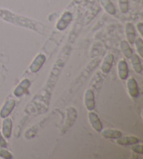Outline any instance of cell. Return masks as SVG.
Segmentation results:
<instances>
[{"mask_svg":"<svg viewBox=\"0 0 143 159\" xmlns=\"http://www.w3.org/2000/svg\"><path fill=\"white\" fill-rule=\"evenodd\" d=\"M84 102L85 107L88 111H93L95 108V100H94V94H93V90L91 89H88L84 93Z\"/></svg>","mask_w":143,"mask_h":159,"instance_id":"cell-5","label":"cell"},{"mask_svg":"<svg viewBox=\"0 0 143 159\" xmlns=\"http://www.w3.org/2000/svg\"><path fill=\"white\" fill-rule=\"evenodd\" d=\"M130 59L135 72L137 74H141L142 72V67L139 56L136 54H133Z\"/></svg>","mask_w":143,"mask_h":159,"instance_id":"cell-17","label":"cell"},{"mask_svg":"<svg viewBox=\"0 0 143 159\" xmlns=\"http://www.w3.org/2000/svg\"><path fill=\"white\" fill-rule=\"evenodd\" d=\"M100 60H95L91 62L89 65H87V67L83 70V72L81 73V75L78 76V79H76V83L72 85V89H70L71 92H73V90L76 91V90L79 89V88L81 86V85L84 84V82L86 81L87 76L89 75L92 71L95 69L98 64H99Z\"/></svg>","mask_w":143,"mask_h":159,"instance_id":"cell-2","label":"cell"},{"mask_svg":"<svg viewBox=\"0 0 143 159\" xmlns=\"http://www.w3.org/2000/svg\"><path fill=\"white\" fill-rule=\"evenodd\" d=\"M120 47L123 54L124 55L126 58H130L132 55H133V50H132L130 45H129V43L126 42V40H122L120 43Z\"/></svg>","mask_w":143,"mask_h":159,"instance_id":"cell-19","label":"cell"},{"mask_svg":"<svg viewBox=\"0 0 143 159\" xmlns=\"http://www.w3.org/2000/svg\"><path fill=\"white\" fill-rule=\"evenodd\" d=\"M127 89L129 95L132 98H137L139 94L138 86H137V81L133 77H130L127 80Z\"/></svg>","mask_w":143,"mask_h":159,"instance_id":"cell-9","label":"cell"},{"mask_svg":"<svg viewBox=\"0 0 143 159\" xmlns=\"http://www.w3.org/2000/svg\"><path fill=\"white\" fill-rule=\"evenodd\" d=\"M118 75L119 77L122 80H125L127 79L128 75V65L127 62L125 60H120L118 63Z\"/></svg>","mask_w":143,"mask_h":159,"instance_id":"cell-12","label":"cell"},{"mask_svg":"<svg viewBox=\"0 0 143 159\" xmlns=\"http://www.w3.org/2000/svg\"><path fill=\"white\" fill-rule=\"evenodd\" d=\"M31 85V82L29 79H25L20 82V84L16 87V89L13 91V94L15 95L16 97H20L23 95L24 92L28 89V88Z\"/></svg>","mask_w":143,"mask_h":159,"instance_id":"cell-10","label":"cell"},{"mask_svg":"<svg viewBox=\"0 0 143 159\" xmlns=\"http://www.w3.org/2000/svg\"><path fill=\"white\" fill-rule=\"evenodd\" d=\"M114 61V56L111 53H109L105 57L102 65L101 66V70L104 74H108L111 70Z\"/></svg>","mask_w":143,"mask_h":159,"instance_id":"cell-11","label":"cell"},{"mask_svg":"<svg viewBox=\"0 0 143 159\" xmlns=\"http://www.w3.org/2000/svg\"><path fill=\"white\" fill-rule=\"evenodd\" d=\"M12 132V120L11 118H5L2 123V135L6 139L11 138Z\"/></svg>","mask_w":143,"mask_h":159,"instance_id":"cell-13","label":"cell"},{"mask_svg":"<svg viewBox=\"0 0 143 159\" xmlns=\"http://www.w3.org/2000/svg\"><path fill=\"white\" fill-rule=\"evenodd\" d=\"M15 101L13 99H9L6 101L4 103V106L0 110V117L2 119H5V118L8 117L11 113L13 109L15 108Z\"/></svg>","mask_w":143,"mask_h":159,"instance_id":"cell-7","label":"cell"},{"mask_svg":"<svg viewBox=\"0 0 143 159\" xmlns=\"http://www.w3.org/2000/svg\"><path fill=\"white\" fill-rule=\"evenodd\" d=\"M117 143L122 146H126V145H133L137 144L140 142V139L135 136H125L116 139Z\"/></svg>","mask_w":143,"mask_h":159,"instance_id":"cell-14","label":"cell"},{"mask_svg":"<svg viewBox=\"0 0 143 159\" xmlns=\"http://www.w3.org/2000/svg\"><path fill=\"white\" fill-rule=\"evenodd\" d=\"M131 149L134 152L139 154H142L143 153V145L142 144H135L132 145Z\"/></svg>","mask_w":143,"mask_h":159,"instance_id":"cell-23","label":"cell"},{"mask_svg":"<svg viewBox=\"0 0 143 159\" xmlns=\"http://www.w3.org/2000/svg\"><path fill=\"white\" fill-rule=\"evenodd\" d=\"M77 119V111L76 109L73 107L67 108V118L64 128H63V132L66 133L72 126Z\"/></svg>","mask_w":143,"mask_h":159,"instance_id":"cell-3","label":"cell"},{"mask_svg":"<svg viewBox=\"0 0 143 159\" xmlns=\"http://www.w3.org/2000/svg\"><path fill=\"white\" fill-rule=\"evenodd\" d=\"M0 147L3 148H6L7 147V142L4 139L3 135L1 132H0Z\"/></svg>","mask_w":143,"mask_h":159,"instance_id":"cell-24","label":"cell"},{"mask_svg":"<svg viewBox=\"0 0 143 159\" xmlns=\"http://www.w3.org/2000/svg\"><path fill=\"white\" fill-rule=\"evenodd\" d=\"M134 43H136L137 51L138 52L139 55L141 57H143V41L142 39V38H136V40H135Z\"/></svg>","mask_w":143,"mask_h":159,"instance_id":"cell-20","label":"cell"},{"mask_svg":"<svg viewBox=\"0 0 143 159\" xmlns=\"http://www.w3.org/2000/svg\"><path fill=\"white\" fill-rule=\"evenodd\" d=\"M100 2L106 11L110 15H115L116 13V9L110 0H100Z\"/></svg>","mask_w":143,"mask_h":159,"instance_id":"cell-18","label":"cell"},{"mask_svg":"<svg viewBox=\"0 0 143 159\" xmlns=\"http://www.w3.org/2000/svg\"><path fill=\"white\" fill-rule=\"evenodd\" d=\"M0 157L4 159H11L13 158V155L3 147H0Z\"/></svg>","mask_w":143,"mask_h":159,"instance_id":"cell-22","label":"cell"},{"mask_svg":"<svg viewBox=\"0 0 143 159\" xmlns=\"http://www.w3.org/2000/svg\"><path fill=\"white\" fill-rule=\"evenodd\" d=\"M0 18L16 26L32 30L38 33L42 34L43 32V25L24 16L15 14L6 9H0Z\"/></svg>","mask_w":143,"mask_h":159,"instance_id":"cell-1","label":"cell"},{"mask_svg":"<svg viewBox=\"0 0 143 159\" xmlns=\"http://www.w3.org/2000/svg\"><path fill=\"white\" fill-rule=\"evenodd\" d=\"M126 36L127 38L128 42L131 44H133L135 42V40H136V30H135L134 26L133 24L130 23H128L126 25Z\"/></svg>","mask_w":143,"mask_h":159,"instance_id":"cell-15","label":"cell"},{"mask_svg":"<svg viewBox=\"0 0 143 159\" xmlns=\"http://www.w3.org/2000/svg\"><path fill=\"white\" fill-rule=\"evenodd\" d=\"M119 7L121 12L125 13L128 10V0H119Z\"/></svg>","mask_w":143,"mask_h":159,"instance_id":"cell-21","label":"cell"},{"mask_svg":"<svg viewBox=\"0 0 143 159\" xmlns=\"http://www.w3.org/2000/svg\"><path fill=\"white\" fill-rule=\"evenodd\" d=\"M46 57L45 55L43 54H38V56L35 57L34 60H33L32 64L29 66V70L32 73H37L43 65L46 62Z\"/></svg>","mask_w":143,"mask_h":159,"instance_id":"cell-4","label":"cell"},{"mask_svg":"<svg viewBox=\"0 0 143 159\" xmlns=\"http://www.w3.org/2000/svg\"><path fill=\"white\" fill-rule=\"evenodd\" d=\"M72 14L70 12L67 11L62 16L61 18L57 22L56 27L59 30H64L67 28L71 20H72Z\"/></svg>","mask_w":143,"mask_h":159,"instance_id":"cell-8","label":"cell"},{"mask_svg":"<svg viewBox=\"0 0 143 159\" xmlns=\"http://www.w3.org/2000/svg\"><path fill=\"white\" fill-rule=\"evenodd\" d=\"M88 118H89L90 124L93 129L97 132H101L103 129V125L98 115L95 112L91 111L88 114Z\"/></svg>","mask_w":143,"mask_h":159,"instance_id":"cell-6","label":"cell"},{"mask_svg":"<svg viewBox=\"0 0 143 159\" xmlns=\"http://www.w3.org/2000/svg\"><path fill=\"white\" fill-rule=\"evenodd\" d=\"M101 135L106 139H117L122 136L121 131L115 129H106L101 132Z\"/></svg>","mask_w":143,"mask_h":159,"instance_id":"cell-16","label":"cell"},{"mask_svg":"<svg viewBox=\"0 0 143 159\" xmlns=\"http://www.w3.org/2000/svg\"><path fill=\"white\" fill-rule=\"evenodd\" d=\"M137 30H138V31L140 33V34L142 36L143 35V24L142 23H139L137 25Z\"/></svg>","mask_w":143,"mask_h":159,"instance_id":"cell-25","label":"cell"}]
</instances>
